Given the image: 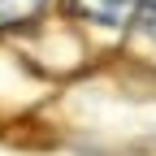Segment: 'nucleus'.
Segmentation results:
<instances>
[{
	"instance_id": "3",
	"label": "nucleus",
	"mask_w": 156,
	"mask_h": 156,
	"mask_svg": "<svg viewBox=\"0 0 156 156\" xmlns=\"http://www.w3.org/2000/svg\"><path fill=\"white\" fill-rule=\"evenodd\" d=\"M134 30H139V39H147L156 48V0H139V9H134Z\"/></svg>"
},
{
	"instance_id": "2",
	"label": "nucleus",
	"mask_w": 156,
	"mask_h": 156,
	"mask_svg": "<svg viewBox=\"0 0 156 156\" xmlns=\"http://www.w3.org/2000/svg\"><path fill=\"white\" fill-rule=\"evenodd\" d=\"M44 9V0H0V26H13V22H26Z\"/></svg>"
},
{
	"instance_id": "1",
	"label": "nucleus",
	"mask_w": 156,
	"mask_h": 156,
	"mask_svg": "<svg viewBox=\"0 0 156 156\" xmlns=\"http://www.w3.org/2000/svg\"><path fill=\"white\" fill-rule=\"evenodd\" d=\"M78 9H83L91 22H100V26H122V22L134 17L139 0H78Z\"/></svg>"
}]
</instances>
